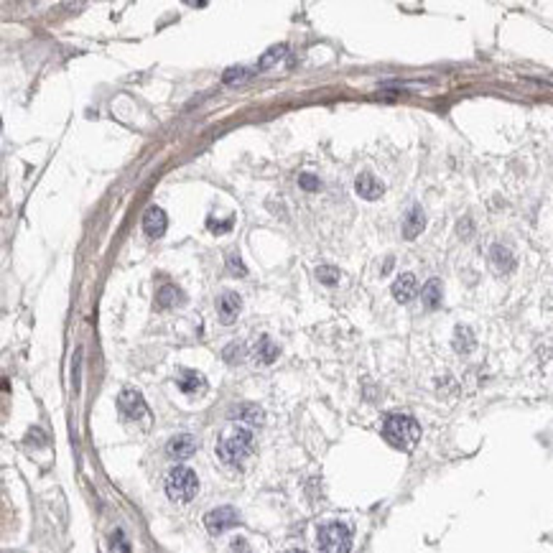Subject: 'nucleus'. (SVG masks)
I'll use <instances>...</instances> for the list:
<instances>
[{
	"label": "nucleus",
	"instance_id": "f257e3e1",
	"mask_svg": "<svg viewBox=\"0 0 553 553\" xmlns=\"http://www.w3.org/2000/svg\"><path fill=\"white\" fill-rule=\"evenodd\" d=\"M383 436L390 446L401 451H413L421 439V426L419 421L405 416V413H390L383 421Z\"/></svg>",
	"mask_w": 553,
	"mask_h": 553
},
{
	"label": "nucleus",
	"instance_id": "f03ea898",
	"mask_svg": "<svg viewBox=\"0 0 553 553\" xmlns=\"http://www.w3.org/2000/svg\"><path fill=\"white\" fill-rule=\"evenodd\" d=\"M253 454V434L250 428L235 426L217 441V457L229 466H240Z\"/></svg>",
	"mask_w": 553,
	"mask_h": 553
},
{
	"label": "nucleus",
	"instance_id": "7ed1b4c3",
	"mask_svg": "<svg viewBox=\"0 0 553 553\" xmlns=\"http://www.w3.org/2000/svg\"><path fill=\"white\" fill-rule=\"evenodd\" d=\"M199 490V480L189 466H174L166 474V495L171 502H189Z\"/></svg>",
	"mask_w": 553,
	"mask_h": 553
},
{
	"label": "nucleus",
	"instance_id": "20e7f679",
	"mask_svg": "<svg viewBox=\"0 0 553 553\" xmlns=\"http://www.w3.org/2000/svg\"><path fill=\"white\" fill-rule=\"evenodd\" d=\"M319 553H349L352 551V528L344 523H326L316 533Z\"/></svg>",
	"mask_w": 553,
	"mask_h": 553
},
{
	"label": "nucleus",
	"instance_id": "39448f33",
	"mask_svg": "<svg viewBox=\"0 0 553 553\" xmlns=\"http://www.w3.org/2000/svg\"><path fill=\"white\" fill-rule=\"evenodd\" d=\"M237 523H240V515H237L235 507H229V505L214 507V510H209V513L204 515V525L212 536H222L225 530L235 528Z\"/></svg>",
	"mask_w": 553,
	"mask_h": 553
},
{
	"label": "nucleus",
	"instance_id": "423d86ee",
	"mask_svg": "<svg viewBox=\"0 0 553 553\" xmlns=\"http://www.w3.org/2000/svg\"><path fill=\"white\" fill-rule=\"evenodd\" d=\"M118 408L128 421H138L143 416H148L146 401H143V395L138 390H123L118 398Z\"/></svg>",
	"mask_w": 553,
	"mask_h": 553
},
{
	"label": "nucleus",
	"instance_id": "0eeeda50",
	"mask_svg": "<svg viewBox=\"0 0 553 553\" xmlns=\"http://www.w3.org/2000/svg\"><path fill=\"white\" fill-rule=\"evenodd\" d=\"M166 227H168V217L166 212L161 209V207H148L146 214H143V232L153 240L166 235Z\"/></svg>",
	"mask_w": 553,
	"mask_h": 553
},
{
	"label": "nucleus",
	"instance_id": "6e6552de",
	"mask_svg": "<svg viewBox=\"0 0 553 553\" xmlns=\"http://www.w3.org/2000/svg\"><path fill=\"white\" fill-rule=\"evenodd\" d=\"M240 308H243V301H240V296L232 291L222 293L220 301H217V314H220L222 324H232L237 319V314H240Z\"/></svg>",
	"mask_w": 553,
	"mask_h": 553
},
{
	"label": "nucleus",
	"instance_id": "1a4fd4ad",
	"mask_svg": "<svg viewBox=\"0 0 553 553\" xmlns=\"http://www.w3.org/2000/svg\"><path fill=\"white\" fill-rule=\"evenodd\" d=\"M355 191L362 199H367V202H375V199L383 197L385 186H383V182H380V179H375L372 174H360V176H357V182H355Z\"/></svg>",
	"mask_w": 553,
	"mask_h": 553
},
{
	"label": "nucleus",
	"instance_id": "9d476101",
	"mask_svg": "<svg viewBox=\"0 0 553 553\" xmlns=\"http://www.w3.org/2000/svg\"><path fill=\"white\" fill-rule=\"evenodd\" d=\"M416 291H419V281H416V276L413 273H403V276L395 278L393 283V296L398 304H408V301L416 296Z\"/></svg>",
	"mask_w": 553,
	"mask_h": 553
},
{
	"label": "nucleus",
	"instance_id": "9b49d317",
	"mask_svg": "<svg viewBox=\"0 0 553 553\" xmlns=\"http://www.w3.org/2000/svg\"><path fill=\"white\" fill-rule=\"evenodd\" d=\"M423 227H426V214H423V209H421L419 204L411 207V212L405 214V222H403V237L405 240H416V237L423 232Z\"/></svg>",
	"mask_w": 553,
	"mask_h": 553
},
{
	"label": "nucleus",
	"instance_id": "f8f14e48",
	"mask_svg": "<svg viewBox=\"0 0 553 553\" xmlns=\"http://www.w3.org/2000/svg\"><path fill=\"white\" fill-rule=\"evenodd\" d=\"M197 446H199L197 439H194L191 434H179L168 441V454H171L174 459H186L197 451Z\"/></svg>",
	"mask_w": 553,
	"mask_h": 553
},
{
	"label": "nucleus",
	"instance_id": "ddd939ff",
	"mask_svg": "<svg viewBox=\"0 0 553 553\" xmlns=\"http://www.w3.org/2000/svg\"><path fill=\"white\" fill-rule=\"evenodd\" d=\"M490 263H492V268L498 270V273H502V276L515 268V258L505 245H492L490 247Z\"/></svg>",
	"mask_w": 553,
	"mask_h": 553
},
{
	"label": "nucleus",
	"instance_id": "4468645a",
	"mask_svg": "<svg viewBox=\"0 0 553 553\" xmlns=\"http://www.w3.org/2000/svg\"><path fill=\"white\" fill-rule=\"evenodd\" d=\"M179 387H182L184 393L186 395H194V393H204V387H207V380H204V375H199L197 370H184L182 375H179Z\"/></svg>",
	"mask_w": 553,
	"mask_h": 553
},
{
	"label": "nucleus",
	"instance_id": "2eb2a0df",
	"mask_svg": "<svg viewBox=\"0 0 553 553\" xmlns=\"http://www.w3.org/2000/svg\"><path fill=\"white\" fill-rule=\"evenodd\" d=\"M232 416H235L237 421L247 423V426H261L263 423V411L253 403H245V405H240V408H235Z\"/></svg>",
	"mask_w": 553,
	"mask_h": 553
},
{
	"label": "nucleus",
	"instance_id": "dca6fc26",
	"mask_svg": "<svg viewBox=\"0 0 553 553\" xmlns=\"http://www.w3.org/2000/svg\"><path fill=\"white\" fill-rule=\"evenodd\" d=\"M421 296H423V306L426 308H431V311L439 308L441 306V281H439V278H431V281L423 286V293H421Z\"/></svg>",
	"mask_w": 553,
	"mask_h": 553
},
{
	"label": "nucleus",
	"instance_id": "f3484780",
	"mask_svg": "<svg viewBox=\"0 0 553 553\" xmlns=\"http://www.w3.org/2000/svg\"><path fill=\"white\" fill-rule=\"evenodd\" d=\"M276 357H278L276 344H273L268 337H261V340H258V344H255V362L270 365L273 360H276Z\"/></svg>",
	"mask_w": 553,
	"mask_h": 553
},
{
	"label": "nucleus",
	"instance_id": "a211bd4d",
	"mask_svg": "<svg viewBox=\"0 0 553 553\" xmlns=\"http://www.w3.org/2000/svg\"><path fill=\"white\" fill-rule=\"evenodd\" d=\"M454 349L462 352V355L474 349V334L469 326H457V332H454Z\"/></svg>",
	"mask_w": 553,
	"mask_h": 553
},
{
	"label": "nucleus",
	"instance_id": "6ab92c4d",
	"mask_svg": "<svg viewBox=\"0 0 553 553\" xmlns=\"http://www.w3.org/2000/svg\"><path fill=\"white\" fill-rule=\"evenodd\" d=\"M176 304H184V293L174 286H164L161 291H158V306L161 308H171Z\"/></svg>",
	"mask_w": 553,
	"mask_h": 553
},
{
	"label": "nucleus",
	"instance_id": "aec40b11",
	"mask_svg": "<svg viewBox=\"0 0 553 553\" xmlns=\"http://www.w3.org/2000/svg\"><path fill=\"white\" fill-rule=\"evenodd\" d=\"M316 278H319V283H324V286H337L342 276H340V270H337V268L322 265V268H316Z\"/></svg>",
	"mask_w": 553,
	"mask_h": 553
},
{
	"label": "nucleus",
	"instance_id": "412c9836",
	"mask_svg": "<svg viewBox=\"0 0 553 553\" xmlns=\"http://www.w3.org/2000/svg\"><path fill=\"white\" fill-rule=\"evenodd\" d=\"M247 77H250V71H247L245 67H232V69L225 71L222 82H225V85H240V82H245Z\"/></svg>",
	"mask_w": 553,
	"mask_h": 553
},
{
	"label": "nucleus",
	"instance_id": "4be33fe9",
	"mask_svg": "<svg viewBox=\"0 0 553 553\" xmlns=\"http://www.w3.org/2000/svg\"><path fill=\"white\" fill-rule=\"evenodd\" d=\"M283 54H286V46H283V44H281V46L268 49V54H265L261 59V62H258V69H268V67H273V64H276L278 59H283Z\"/></svg>",
	"mask_w": 553,
	"mask_h": 553
},
{
	"label": "nucleus",
	"instance_id": "5701e85b",
	"mask_svg": "<svg viewBox=\"0 0 553 553\" xmlns=\"http://www.w3.org/2000/svg\"><path fill=\"white\" fill-rule=\"evenodd\" d=\"M112 551L130 553V543L125 541V533H123V530H115V536H112Z\"/></svg>",
	"mask_w": 553,
	"mask_h": 553
},
{
	"label": "nucleus",
	"instance_id": "b1692460",
	"mask_svg": "<svg viewBox=\"0 0 553 553\" xmlns=\"http://www.w3.org/2000/svg\"><path fill=\"white\" fill-rule=\"evenodd\" d=\"M227 265H229V270H232V273H237V276H247V268L243 265V261H240L237 255H229Z\"/></svg>",
	"mask_w": 553,
	"mask_h": 553
},
{
	"label": "nucleus",
	"instance_id": "393cba45",
	"mask_svg": "<svg viewBox=\"0 0 553 553\" xmlns=\"http://www.w3.org/2000/svg\"><path fill=\"white\" fill-rule=\"evenodd\" d=\"M299 184H301V186H304V189H306V191L319 189V179H316V176H311V174L299 176Z\"/></svg>",
	"mask_w": 553,
	"mask_h": 553
},
{
	"label": "nucleus",
	"instance_id": "a878e982",
	"mask_svg": "<svg viewBox=\"0 0 553 553\" xmlns=\"http://www.w3.org/2000/svg\"><path fill=\"white\" fill-rule=\"evenodd\" d=\"M207 227L212 229V232H227V229L232 227V220H227V222H214V220H209V222H207Z\"/></svg>",
	"mask_w": 553,
	"mask_h": 553
},
{
	"label": "nucleus",
	"instance_id": "bb28decb",
	"mask_svg": "<svg viewBox=\"0 0 553 553\" xmlns=\"http://www.w3.org/2000/svg\"><path fill=\"white\" fill-rule=\"evenodd\" d=\"M286 553H306V551H301V548H291V551H286Z\"/></svg>",
	"mask_w": 553,
	"mask_h": 553
}]
</instances>
